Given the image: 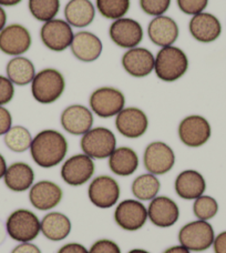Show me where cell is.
I'll return each instance as SVG.
<instances>
[{"label":"cell","mask_w":226,"mask_h":253,"mask_svg":"<svg viewBox=\"0 0 226 253\" xmlns=\"http://www.w3.org/2000/svg\"><path fill=\"white\" fill-rule=\"evenodd\" d=\"M68 149L69 144L60 131L44 129L33 138L29 150L36 165L50 169L65 160Z\"/></svg>","instance_id":"1"},{"label":"cell","mask_w":226,"mask_h":253,"mask_svg":"<svg viewBox=\"0 0 226 253\" xmlns=\"http://www.w3.org/2000/svg\"><path fill=\"white\" fill-rule=\"evenodd\" d=\"M66 89L65 77L53 68H47L36 74L31 83L34 99L42 105H50L61 98Z\"/></svg>","instance_id":"2"},{"label":"cell","mask_w":226,"mask_h":253,"mask_svg":"<svg viewBox=\"0 0 226 253\" xmlns=\"http://www.w3.org/2000/svg\"><path fill=\"white\" fill-rule=\"evenodd\" d=\"M188 69V59L182 49L174 46L161 48L155 56L154 71L157 78L173 83L182 78Z\"/></svg>","instance_id":"3"},{"label":"cell","mask_w":226,"mask_h":253,"mask_svg":"<svg viewBox=\"0 0 226 253\" xmlns=\"http://www.w3.org/2000/svg\"><path fill=\"white\" fill-rule=\"evenodd\" d=\"M4 227L12 240L31 242L41 232V220L31 210L17 209L8 216Z\"/></svg>","instance_id":"4"},{"label":"cell","mask_w":226,"mask_h":253,"mask_svg":"<svg viewBox=\"0 0 226 253\" xmlns=\"http://www.w3.org/2000/svg\"><path fill=\"white\" fill-rule=\"evenodd\" d=\"M80 147L93 160L108 159L116 148L115 134L106 126H96L82 135Z\"/></svg>","instance_id":"5"},{"label":"cell","mask_w":226,"mask_h":253,"mask_svg":"<svg viewBox=\"0 0 226 253\" xmlns=\"http://www.w3.org/2000/svg\"><path fill=\"white\" fill-rule=\"evenodd\" d=\"M215 232L209 221L195 220L180 229L179 242L181 246L193 252H203L213 246Z\"/></svg>","instance_id":"6"},{"label":"cell","mask_w":226,"mask_h":253,"mask_svg":"<svg viewBox=\"0 0 226 253\" xmlns=\"http://www.w3.org/2000/svg\"><path fill=\"white\" fill-rule=\"evenodd\" d=\"M89 105L96 116L100 118H112L125 108V97L119 89L101 87L91 93Z\"/></svg>","instance_id":"7"},{"label":"cell","mask_w":226,"mask_h":253,"mask_svg":"<svg viewBox=\"0 0 226 253\" xmlns=\"http://www.w3.org/2000/svg\"><path fill=\"white\" fill-rule=\"evenodd\" d=\"M117 227L125 231H138L146 225L148 218V207L137 199H125L119 202L113 214Z\"/></svg>","instance_id":"8"},{"label":"cell","mask_w":226,"mask_h":253,"mask_svg":"<svg viewBox=\"0 0 226 253\" xmlns=\"http://www.w3.org/2000/svg\"><path fill=\"white\" fill-rule=\"evenodd\" d=\"M120 196V184L110 175H98L89 184L88 198L90 202L99 209H110L116 206Z\"/></svg>","instance_id":"9"},{"label":"cell","mask_w":226,"mask_h":253,"mask_svg":"<svg viewBox=\"0 0 226 253\" xmlns=\"http://www.w3.org/2000/svg\"><path fill=\"white\" fill-rule=\"evenodd\" d=\"M175 153L168 143L153 141L149 143L143 153V165L149 173L163 175L170 172L175 165Z\"/></svg>","instance_id":"10"},{"label":"cell","mask_w":226,"mask_h":253,"mask_svg":"<svg viewBox=\"0 0 226 253\" xmlns=\"http://www.w3.org/2000/svg\"><path fill=\"white\" fill-rule=\"evenodd\" d=\"M96 172L94 160L84 153L71 156L61 167L60 175L63 181L71 187L83 186L92 179Z\"/></svg>","instance_id":"11"},{"label":"cell","mask_w":226,"mask_h":253,"mask_svg":"<svg viewBox=\"0 0 226 253\" xmlns=\"http://www.w3.org/2000/svg\"><path fill=\"white\" fill-rule=\"evenodd\" d=\"M179 138L188 148H200L209 141L212 128L206 118L200 115L185 117L179 125Z\"/></svg>","instance_id":"12"},{"label":"cell","mask_w":226,"mask_h":253,"mask_svg":"<svg viewBox=\"0 0 226 253\" xmlns=\"http://www.w3.org/2000/svg\"><path fill=\"white\" fill-rule=\"evenodd\" d=\"M74 36L75 34L71 26L66 20L56 19V18L44 22L40 30V38L42 43L55 52L65 51L69 48Z\"/></svg>","instance_id":"13"},{"label":"cell","mask_w":226,"mask_h":253,"mask_svg":"<svg viewBox=\"0 0 226 253\" xmlns=\"http://www.w3.org/2000/svg\"><path fill=\"white\" fill-rule=\"evenodd\" d=\"M31 35L25 26L12 24L0 31V51L8 56L24 55L31 47Z\"/></svg>","instance_id":"14"},{"label":"cell","mask_w":226,"mask_h":253,"mask_svg":"<svg viewBox=\"0 0 226 253\" xmlns=\"http://www.w3.org/2000/svg\"><path fill=\"white\" fill-rule=\"evenodd\" d=\"M115 128L125 138L138 139L148 131L149 118L140 108H124L115 116Z\"/></svg>","instance_id":"15"},{"label":"cell","mask_w":226,"mask_h":253,"mask_svg":"<svg viewBox=\"0 0 226 253\" xmlns=\"http://www.w3.org/2000/svg\"><path fill=\"white\" fill-rule=\"evenodd\" d=\"M109 35L117 47L131 49L138 47L142 42L143 28L139 21L123 17L112 22Z\"/></svg>","instance_id":"16"},{"label":"cell","mask_w":226,"mask_h":253,"mask_svg":"<svg viewBox=\"0 0 226 253\" xmlns=\"http://www.w3.org/2000/svg\"><path fill=\"white\" fill-rule=\"evenodd\" d=\"M148 218L156 228L173 227L180 219L178 203L169 197L157 196L149 203Z\"/></svg>","instance_id":"17"},{"label":"cell","mask_w":226,"mask_h":253,"mask_svg":"<svg viewBox=\"0 0 226 253\" xmlns=\"http://www.w3.org/2000/svg\"><path fill=\"white\" fill-rule=\"evenodd\" d=\"M63 198L61 187L50 180H41L34 183L29 190V201L35 209L50 211L55 209Z\"/></svg>","instance_id":"18"},{"label":"cell","mask_w":226,"mask_h":253,"mask_svg":"<svg viewBox=\"0 0 226 253\" xmlns=\"http://www.w3.org/2000/svg\"><path fill=\"white\" fill-rule=\"evenodd\" d=\"M93 112L83 105H71L62 111V128L72 135H83L93 128Z\"/></svg>","instance_id":"19"},{"label":"cell","mask_w":226,"mask_h":253,"mask_svg":"<svg viewBox=\"0 0 226 253\" xmlns=\"http://www.w3.org/2000/svg\"><path fill=\"white\" fill-rule=\"evenodd\" d=\"M121 63L130 76L134 78H144L154 70L155 57L147 48L135 47L124 52Z\"/></svg>","instance_id":"20"},{"label":"cell","mask_w":226,"mask_h":253,"mask_svg":"<svg viewBox=\"0 0 226 253\" xmlns=\"http://www.w3.org/2000/svg\"><path fill=\"white\" fill-rule=\"evenodd\" d=\"M180 35L179 26L168 16L154 17L148 26V36L151 42L161 48L173 46Z\"/></svg>","instance_id":"21"},{"label":"cell","mask_w":226,"mask_h":253,"mask_svg":"<svg viewBox=\"0 0 226 253\" xmlns=\"http://www.w3.org/2000/svg\"><path fill=\"white\" fill-rule=\"evenodd\" d=\"M188 29L192 37L202 43H211L218 39L222 33L218 17L209 12H201L192 17Z\"/></svg>","instance_id":"22"},{"label":"cell","mask_w":226,"mask_h":253,"mask_svg":"<svg viewBox=\"0 0 226 253\" xmlns=\"http://www.w3.org/2000/svg\"><path fill=\"white\" fill-rule=\"evenodd\" d=\"M70 48L76 59L82 62L96 61L103 50L100 38L90 31H79L75 34Z\"/></svg>","instance_id":"23"},{"label":"cell","mask_w":226,"mask_h":253,"mask_svg":"<svg viewBox=\"0 0 226 253\" xmlns=\"http://www.w3.org/2000/svg\"><path fill=\"white\" fill-rule=\"evenodd\" d=\"M174 190L175 193L183 200H195L205 192V178L196 170H184L175 178Z\"/></svg>","instance_id":"24"},{"label":"cell","mask_w":226,"mask_h":253,"mask_svg":"<svg viewBox=\"0 0 226 253\" xmlns=\"http://www.w3.org/2000/svg\"><path fill=\"white\" fill-rule=\"evenodd\" d=\"M35 170L26 162H15L7 168L3 181L13 192H25L30 190L35 182Z\"/></svg>","instance_id":"25"},{"label":"cell","mask_w":226,"mask_h":253,"mask_svg":"<svg viewBox=\"0 0 226 253\" xmlns=\"http://www.w3.org/2000/svg\"><path fill=\"white\" fill-rule=\"evenodd\" d=\"M72 223L69 216L58 211H51L41 220V233L50 241H62L71 233Z\"/></svg>","instance_id":"26"},{"label":"cell","mask_w":226,"mask_h":253,"mask_svg":"<svg viewBox=\"0 0 226 253\" xmlns=\"http://www.w3.org/2000/svg\"><path fill=\"white\" fill-rule=\"evenodd\" d=\"M112 173L119 177H129L138 170L140 160L138 153L130 147H119L108 158Z\"/></svg>","instance_id":"27"},{"label":"cell","mask_w":226,"mask_h":253,"mask_svg":"<svg viewBox=\"0 0 226 253\" xmlns=\"http://www.w3.org/2000/svg\"><path fill=\"white\" fill-rule=\"evenodd\" d=\"M65 17L71 27L84 28L94 20L96 8L90 0H70L65 8Z\"/></svg>","instance_id":"28"},{"label":"cell","mask_w":226,"mask_h":253,"mask_svg":"<svg viewBox=\"0 0 226 253\" xmlns=\"http://www.w3.org/2000/svg\"><path fill=\"white\" fill-rule=\"evenodd\" d=\"M7 77L13 84L27 85L33 83L36 76L34 62L26 57H13L7 63Z\"/></svg>","instance_id":"29"},{"label":"cell","mask_w":226,"mask_h":253,"mask_svg":"<svg viewBox=\"0 0 226 253\" xmlns=\"http://www.w3.org/2000/svg\"><path fill=\"white\" fill-rule=\"evenodd\" d=\"M161 190V182L156 175L152 173H143L135 178L131 186V191L137 200L151 201L159 196Z\"/></svg>","instance_id":"30"},{"label":"cell","mask_w":226,"mask_h":253,"mask_svg":"<svg viewBox=\"0 0 226 253\" xmlns=\"http://www.w3.org/2000/svg\"><path fill=\"white\" fill-rule=\"evenodd\" d=\"M3 141L9 150L21 153L30 149L31 142H33V135L26 126H13L4 134Z\"/></svg>","instance_id":"31"},{"label":"cell","mask_w":226,"mask_h":253,"mask_svg":"<svg viewBox=\"0 0 226 253\" xmlns=\"http://www.w3.org/2000/svg\"><path fill=\"white\" fill-rule=\"evenodd\" d=\"M28 4L33 17L43 22L55 19L60 10V0H29Z\"/></svg>","instance_id":"32"},{"label":"cell","mask_w":226,"mask_h":253,"mask_svg":"<svg viewBox=\"0 0 226 253\" xmlns=\"http://www.w3.org/2000/svg\"><path fill=\"white\" fill-rule=\"evenodd\" d=\"M96 4L102 17L116 20L123 18L128 13L131 1L130 0H96Z\"/></svg>","instance_id":"33"},{"label":"cell","mask_w":226,"mask_h":253,"mask_svg":"<svg viewBox=\"0 0 226 253\" xmlns=\"http://www.w3.org/2000/svg\"><path fill=\"white\" fill-rule=\"evenodd\" d=\"M219 212V203L213 197L211 196H203L198 197L194 200L193 203V214L195 215L197 220L210 221Z\"/></svg>","instance_id":"34"},{"label":"cell","mask_w":226,"mask_h":253,"mask_svg":"<svg viewBox=\"0 0 226 253\" xmlns=\"http://www.w3.org/2000/svg\"><path fill=\"white\" fill-rule=\"evenodd\" d=\"M171 0H140V7L149 16L159 17L169 10Z\"/></svg>","instance_id":"35"},{"label":"cell","mask_w":226,"mask_h":253,"mask_svg":"<svg viewBox=\"0 0 226 253\" xmlns=\"http://www.w3.org/2000/svg\"><path fill=\"white\" fill-rule=\"evenodd\" d=\"M180 10L185 15L195 16L204 11L209 4V0H176Z\"/></svg>","instance_id":"36"},{"label":"cell","mask_w":226,"mask_h":253,"mask_svg":"<svg viewBox=\"0 0 226 253\" xmlns=\"http://www.w3.org/2000/svg\"><path fill=\"white\" fill-rule=\"evenodd\" d=\"M15 97V84L8 77L0 75V106L8 105Z\"/></svg>","instance_id":"37"},{"label":"cell","mask_w":226,"mask_h":253,"mask_svg":"<svg viewBox=\"0 0 226 253\" xmlns=\"http://www.w3.org/2000/svg\"><path fill=\"white\" fill-rule=\"evenodd\" d=\"M89 253H121V249L116 242L109 239H100L91 246Z\"/></svg>","instance_id":"38"},{"label":"cell","mask_w":226,"mask_h":253,"mask_svg":"<svg viewBox=\"0 0 226 253\" xmlns=\"http://www.w3.org/2000/svg\"><path fill=\"white\" fill-rule=\"evenodd\" d=\"M12 126V116L7 108L0 106V135L6 134Z\"/></svg>","instance_id":"39"},{"label":"cell","mask_w":226,"mask_h":253,"mask_svg":"<svg viewBox=\"0 0 226 253\" xmlns=\"http://www.w3.org/2000/svg\"><path fill=\"white\" fill-rule=\"evenodd\" d=\"M57 253H89V250L81 243L71 242L62 246Z\"/></svg>","instance_id":"40"},{"label":"cell","mask_w":226,"mask_h":253,"mask_svg":"<svg viewBox=\"0 0 226 253\" xmlns=\"http://www.w3.org/2000/svg\"><path fill=\"white\" fill-rule=\"evenodd\" d=\"M11 253H42L39 248L33 242H22L18 245Z\"/></svg>","instance_id":"41"},{"label":"cell","mask_w":226,"mask_h":253,"mask_svg":"<svg viewBox=\"0 0 226 253\" xmlns=\"http://www.w3.org/2000/svg\"><path fill=\"white\" fill-rule=\"evenodd\" d=\"M213 248L215 253H226V231L221 232L215 237Z\"/></svg>","instance_id":"42"},{"label":"cell","mask_w":226,"mask_h":253,"mask_svg":"<svg viewBox=\"0 0 226 253\" xmlns=\"http://www.w3.org/2000/svg\"><path fill=\"white\" fill-rule=\"evenodd\" d=\"M163 253H191V251L180 245V246H173L169 248V249H166Z\"/></svg>","instance_id":"43"},{"label":"cell","mask_w":226,"mask_h":253,"mask_svg":"<svg viewBox=\"0 0 226 253\" xmlns=\"http://www.w3.org/2000/svg\"><path fill=\"white\" fill-rule=\"evenodd\" d=\"M7 168H8L7 161H6V159H4V157L1 155V153H0V180L3 179L4 173H6V171H7Z\"/></svg>","instance_id":"44"},{"label":"cell","mask_w":226,"mask_h":253,"mask_svg":"<svg viewBox=\"0 0 226 253\" xmlns=\"http://www.w3.org/2000/svg\"><path fill=\"white\" fill-rule=\"evenodd\" d=\"M7 24V13L4 9L0 6V31H1Z\"/></svg>","instance_id":"45"},{"label":"cell","mask_w":226,"mask_h":253,"mask_svg":"<svg viewBox=\"0 0 226 253\" xmlns=\"http://www.w3.org/2000/svg\"><path fill=\"white\" fill-rule=\"evenodd\" d=\"M22 0H0V6L4 7H12L16 6V4L20 3Z\"/></svg>","instance_id":"46"},{"label":"cell","mask_w":226,"mask_h":253,"mask_svg":"<svg viewBox=\"0 0 226 253\" xmlns=\"http://www.w3.org/2000/svg\"><path fill=\"white\" fill-rule=\"evenodd\" d=\"M6 227H3L1 221H0V243L4 240V237H6Z\"/></svg>","instance_id":"47"},{"label":"cell","mask_w":226,"mask_h":253,"mask_svg":"<svg viewBox=\"0 0 226 253\" xmlns=\"http://www.w3.org/2000/svg\"><path fill=\"white\" fill-rule=\"evenodd\" d=\"M128 253H151V252H149L147 250H143V249H133V250L129 251Z\"/></svg>","instance_id":"48"}]
</instances>
